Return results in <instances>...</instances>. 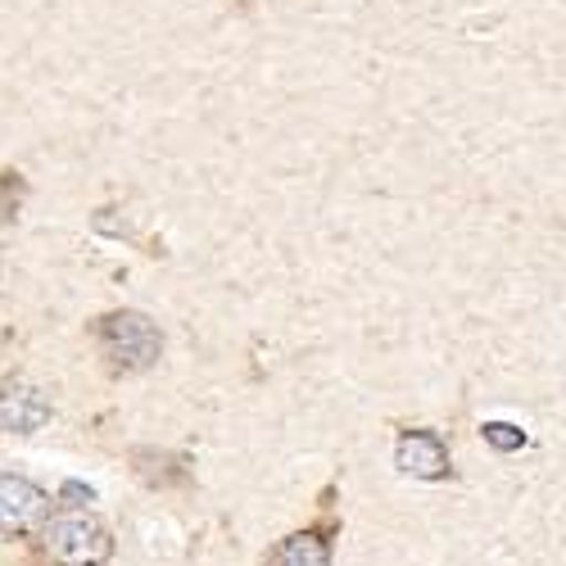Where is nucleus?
<instances>
[{"instance_id": "39448f33", "label": "nucleus", "mask_w": 566, "mask_h": 566, "mask_svg": "<svg viewBox=\"0 0 566 566\" xmlns=\"http://www.w3.org/2000/svg\"><path fill=\"white\" fill-rule=\"evenodd\" d=\"M51 421V399H45L36 386L28 381H10L0 390V427L6 431H19V436H32Z\"/></svg>"}, {"instance_id": "f03ea898", "label": "nucleus", "mask_w": 566, "mask_h": 566, "mask_svg": "<svg viewBox=\"0 0 566 566\" xmlns=\"http://www.w3.org/2000/svg\"><path fill=\"white\" fill-rule=\"evenodd\" d=\"M96 340H101L105 358H109L114 367H123V371H146V367L159 358V349H164L159 326H155L146 313H132V308L105 313V317L96 322Z\"/></svg>"}, {"instance_id": "f257e3e1", "label": "nucleus", "mask_w": 566, "mask_h": 566, "mask_svg": "<svg viewBox=\"0 0 566 566\" xmlns=\"http://www.w3.org/2000/svg\"><path fill=\"white\" fill-rule=\"evenodd\" d=\"M41 553L51 566H105L114 544L91 512H69L41 526Z\"/></svg>"}, {"instance_id": "7ed1b4c3", "label": "nucleus", "mask_w": 566, "mask_h": 566, "mask_svg": "<svg viewBox=\"0 0 566 566\" xmlns=\"http://www.w3.org/2000/svg\"><path fill=\"white\" fill-rule=\"evenodd\" d=\"M45 512H51V499H45L32 481L0 471V535H32V531H41Z\"/></svg>"}, {"instance_id": "423d86ee", "label": "nucleus", "mask_w": 566, "mask_h": 566, "mask_svg": "<svg viewBox=\"0 0 566 566\" xmlns=\"http://www.w3.org/2000/svg\"><path fill=\"white\" fill-rule=\"evenodd\" d=\"M268 566H332V548H326L322 535H291V539H281L268 557Z\"/></svg>"}, {"instance_id": "0eeeda50", "label": "nucleus", "mask_w": 566, "mask_h": 566, "mask_svg": "<svg viewBox=\"0 0 566 566\" xmlns=\"http://www.w3.org/2000/svg\"><path fill=\"white\" fill-rule=\"evenodd\" d=\"M481 436L494 444V449H522L526 444V431L522 427H512V421H485V427H481Z\"/></svg>"}, {"instance_id": "20e7f679", "label": "nucleus", "mask_w": 566, "mask_h": 566, "mask_svg": "<svg viewBox=\"0 0 566 566\" xmlns=\"http://www.w3.org/2000/svg\"><path fill=\"white\" fill-rule=\"evenodd\" d=\"M395 462L403 476H417V481H440L449 476V449L436 431H408L395 449Z\"/></svg>"}]
</instances>
